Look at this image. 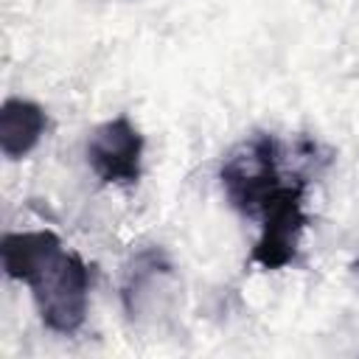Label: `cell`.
Instances as JSON below:
<instances>
[{"mask_svg": "<svg viewBox=\"0 0 359 359\" xmlns=\"http://www.w3.org/2000/svg\"><path fill=\"white\" fill-rule=\"evenodd\" d=\"M227 202L247 219H258L266 202L289 182L280 174V146L272 135L258 132L241 140L219 168Z\"/></svg>", "mask_w": 359, "mask_h": 359, "instance_id": "1", "label": "cell"}, {"mask_svg": "<svg viewBox=\"0 0 359 359\" xmlns=\"http://www.w3.org/2000/svg\"><path fill=\"white\" fill-rule=\"evenodd\" d=\"M90 286L93 275L87 261L79 252L65 250L59 261L31 286V297L42 325L62 337L76 334L87 320Z\"/></svg>", "mask_w": 359, "mask_h": 359, "instance_id": "2", "label": "cell"}, {"mask_svg": "<svg viewBox=\"0 0 359 359\" xmlns=\"http://www.w3.org/2000/svg\"><path fill=\"white\" fill-rule=\"evenodd\" d=\"M306 224V182L289 180L258 213V236L250 252V264L266 272L286 269L297 258Z\"/></svg>", "mask_w": 359, "mask_h": 359, "instance_id": "3", "label": "cell"}, {"mask_svg": "<svg viewBox=\"0 0 359 359\" xmlns=\"http://www.w3.org/2000/svg\"><path fill=\"white\" fill-rule=\"evenodd\" d=\"M146 137L129 115H115L87 137V165L104 185H135L143 177Z\"/></svg>", "mask_w": 359, "mask_h": 359, "instance_id": "4", "label": "cell"}, {"mask_svg": "<svg viewBox=\"0 0 359 359\" xmlns=\"http://www.w3.org/2000/svg\"><path fill=\"white\" fill-rule=\"evenodd\" d=\"M67 247L50 230H22L3 236V269L11 280L22 286H34L65 252Z\"/></svg>", "mask_w": 359, "mask_h": 359, "instance_id": "5", "label": "cell"}, {"mask_svg": "<svg viewBox=\"0 0 359 359\" xmlns=\"http://www.w3.org/2000/svg\"><path fill=\"white\" fill-rule=\"evenodd\" d=\"M48 129L45 109L31 98H6L0 107V149L8 160H20L36 149Z\"/></svg>", "mask_w": 359, "mask_h": 359, "instance_id": "6", "label": "cell"}, {"mask_svg": "<svg viewBox=\"0 0 359 359\" xmlns=\"http://www.w3.org/2000/svg\"><path fill=\"white\" fill-rule=\"evenodd\" d=\"M356 272H359V264H356Z\"/></svg>", "mask_w": 359, "mask_h": 359, "instance_id": "7", "label": "cell"}]
</instances>
